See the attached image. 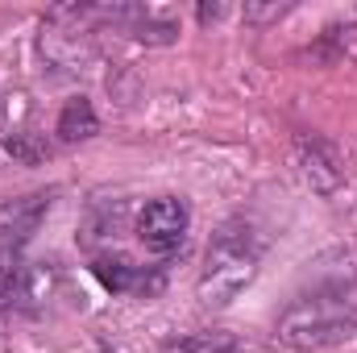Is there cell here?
I'll return each instance as SVG.
<instances>
[{"label": "cell", "instance_id": "cell-1", "mask_svg": "<svg viewBox=\"0 0 357 353\" xmlns=\"http://www.w3.org/2000/svg\"><path fill=\"white\" fill-rule=\"evenodd\" d=\"M262 262V237L250 220L233 216L225 220L212 241H208V258H204V274H199V299L212 308L233 303L258 274Z\"/></svg>", "mask_w": 357, "mask_h": 353}, {"label": "cell", "instance_id": "cell-2", "mask_svg": "<svg viewBox=\"0 0 357 353\" xmlns=\"http://www.w3.org/2000/svg\"><path fill=\"white\" fill-rule=\"evenodd\" d=\"M357 333L354 312H345V303L337 299H324V295H307L299 303L287 308V316L278 320V341L291 345V350H328V345H341Z\"/></svg>", "mask_w": 357, "mask_h": 353}, {"label": "cell", "instance_id": "cell-3", "mask_svg": "<svg viewBox=\"0 0 357 353\" xmlns=\"http://www.w3.org/2000/svg\"><path fill=\"white\" fill-rule=\"evenodd\" d=\"M50 191H25L17 200L0 204V274L17 270L21 254L29 250V241L38 237L46 212H50Z\"/></svg>", "mask_w": 357, "mask_h": 353}, {"label": "cell", "instance_id": "cell-4", "mask_svg": "<svg viewBox=\"0 0 357 353\" xmlns=\"http://www.w3.org/2000/svg\"><path fill=\"white\" fill-rule=\"evenodd\" d=\"M187 229H191V208L178 195H158L137 212V237L158 258H171L175 250H183Z\"/></svg>", "mask_w": 357, "mask_h": 353}, {"label": "cell", "instance_id": "cell-5", "mask_svg": "<svg viewBox=\"0 0 357 353\" xmlns=\"http://www.w3.org/2000/svg\"><path fill=\"white\" fill-rule=\"evenodd\" d=\"M295 154H299V167H303V179L320 191V195H328V191H337L341 187V158H337V150L324 142V137H299L295 142Z\"/></svg>", "mask_w": 357, "mask_h": 353}, {"label": "cell", "instance_id": "cell-6", "mask_svg": "<svg viewBox=\"0 0 357 353\" xmlns=\"http://www.w3.org/2000/svg\"><path fill=\"white\" fill-rule=\"evenodd\" d=\"M91 274H96V278L104 283V291H112V295L150 291L146 270L133 262V258H125V254H100V258H91Z\"/></svg>", "mask_w": 357, "mask_h": 353}, {"label": "cell", "instance_id": "cell-7", "mask_svg": "<svg viewBox=\"0 0 357 353\" xmlns=\"http://www.w3.org/2000/svg\"><path fill=\"white\" fill-rule=\"evenodd\" d=\"M54 133H59V142H67V146L96 137V133H100V117H96L91 100H84V96L67 100V104H63V112H59V125H54Z\"/></svg>", "mask_w": 357, "mask_h": 353}, {"label": "cell", "instance_id": "cell-8", "mask_svg": "<svg viewBox=\"0 0 357 353\" xmlns=\"http://www.w3.org/2000/svg\"><path fill=\"white\" fill-rule=\"evenodd\" d=\"M237 350V337L233 333H220V329H204V333H183L162 341L158 353H233Z\"/></svg>", "mask_w": 357, "mask_h": 353}, {"label": "cell", "instance_id": "cell-9", "mask_svg": "<svg viewBox=\"0 0 357 353\" xmlns=\"http://www.w3.org/2000/svg\"><path fill=\"white\" fill-rule=\"evenodd\" d=\"M4 150H8V154H17V158H25V163H38V158L46 154L42 146H29V142H21V137H8V142H4Z\"/></svg>", "mask_w": 357, "mask_h": 353}, {"label": "cell", "instance_id": "cell-10", "mask_svg": "<svg viewBox=\"0 0 357 353\" xmlns=\"http://www.w3.org/2000/svg\"><path fill=\"white\" fill-rule=\"evenodd\" d=\"M216 17H225L220 4H204V8H199V21H216Z\"/></svg>", "mask_w": 357, "mask_h": 353}]
</instances>
